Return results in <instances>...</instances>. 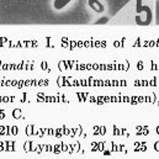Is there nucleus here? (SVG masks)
Segmentation results:
<instances>
[{
  "instance_id": "nucleus-1",
  "label": "nucleus",
  "mask_w": 159,
  "mask_h": 159,
  "mask_svg": "<svg viewBox=\"0 0 159 159\" xmlns=\"http://www.w3.org/2000/svg\"><path fill=\"white\" fill-rule=\"evenodd\" d=\"M88 4H89V6H90L94 11H96V12H102V11L105 10L104 5H102L99 0H89Z\"/></svg>"
},
{
  "instance_id": "nucleus-3",
  "label": "nucleus",
  "mask_w": 159,
  "mask_h": 159,
  "mask_svg": "<svg viewBox=\"0 0 159 159\" xmlns=\"http://www.w3.org/2000/svg\"><path fill=\"white\" fill-rule=\"evenodd\" d=\"M107 21H109L107 17H102V19H100V20L96 21V25H104V24H106Z\"/></svg>"
},
{
  "instance_id": "nucleus-2",
  "label": "nucleus",
  "mask_w": 159,
  "mask_h": 159,
  "mask_svg": "<svg viewBox=\"0 0 159 159\" xmlns=\"http://www.w3.org/2000/svg\"><path fill=\"white\" fill-rule=\"evenodd\" d=\"M72 0H54V2H53V6H54V9H57V10H61V9H63V7H66L69 2H70Z\"/></svg>"
}]
</instances>
